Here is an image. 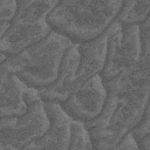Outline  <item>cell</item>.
<instances>
[{
    "label": "cell",
    "mask_w": 150,
    "mask_h": 150,
    "mask_svg": "<svg viewBox=\"0 0 150 150\" xmlns=\"http://www.w3.org/2000/svg\"><path fill=\"white\" fill-rule=\"evenodd\" d=\"M107 98L101 112L86 122L93 149H112L131 130L149 107L150 54H142L138 63L104 81Z\"/></svg>",
    "instance_id": "cell-1"
},
{
    "label": "cell",
    "mask_w": 150,
    "mask_h": 150,
    "mask_svg": "<svg viewBox=\"0 0 150 150\" xmlns=\"http://www.w3.org/2000/svg\"><path fill=\"white\" fill-rule=\"evenodd\" d=\"M121 6L122 0H59L47 21L53 30L77 43L102 34Z\"/></svg>",
    "instance_id": "cell-2"
},
{
    "label": "cell",
    "mask_w": 150,
    "mask_h": 150,
    "mask_svg": "<svg viewBox=\"0 0 150 150\" xmlns=\"http://www.w3.org/2000/svg\"><path fill=\"white\" fill-rule=\"evenodd\" d=\"M73 42L56 30H50L40 41L11 55L0 69L16 75L27 86L41 89L52 84L67 48Z\"/></svg>",
    "instance_id": "cell-3"
},
{
    "label": "cell",
    "mask_w": 150,
    "mask_h": 150,
    "mask_svg": "<svg viewBox=\"0 0 150 150\" xmlns=\"http://www.w3.org/2000/svg\"><path fill=\"white\" fill-rule=\"evenodd\" d=\"M107 32V59L101 73L103 81L135 67L142 55L138 25H121L115 20Z\"/></svg>",
    "instance_id": "cell-4"
},
{
    "label": "cell",
    "mask_w": 150,
    "mask_h": 150,
    "mask_svg": "<svg viewBox=\"0 0 150 150\" xmlns=\"http://www.w3.org/2000/svg\"><path fill=\"white\" fill-rule=\"evenodd\" d=\"M49 121L43 101L29 104L19 116L0 118V150H20L42 136Z\"/></svg>",
    "instance_id": "cell-5"
},
{
    "label": "cell",
    "mask_w": 150,
    "mask_h": 150,
    "mask_svg": "<svg viewBox=\"0 0 150 150\" xmlns=\"http://www.w3.org/2000/svg\"><path fill=\"white\" fill-rule=\"evenodd\" d=\"M107 98V88L101 75H96L79 84L60 104L76 121L88 122L102 110Z\"/></svg>",
    "instance_id": "cell-6"
},
{
    "label": "cell",
    "mask_w": 150,
    "mask_h": 150,
    "mask_svg": "<svg viewBox=\"0 0 150 150\" xmlns=\"http://www.w3.org/2000/svg\"><path fill=\"white\" fill-rule=\"evenodd\" d=\"M43 107L48 116V128L46 132L29 143L25 150H38V149H56L68 150L70 125L73 118L64 111L59 102L43 101Z\"/></svg>",
    "instance_id": "cell-7"
},
{
    "label": "cell",
    "mask_w": 150,
    "mask_h": 150,
    "mask_svg": "<svg viewBox=\"0 0 150 150\" xmlns=\"http://www.w3.org/2000/svg\"><path fill=\"white\" fill-rule=\"evenodd\" d=\"M79 61L80 54L77 43L73 42L67 48L62 57L55 81L52 84L39 89L42 101H54L61 103L69 96V94L75 88Z\"/></svg>",
    "instance_id": "cell-8"
},
{
    "label": "cell",
    "mask_w": 150,
    "mask_h": 150,
    "mask_svg": "<svg viewBox=\"0 0 150 150\" xmlns=\"http://www.w3.org/2000/svg\"><path fill=\"white\" fill-rule=\"evenodd\" d=\"M107 29L94 39L77 42L80 61L76 73L75 87L96 75H101L107 59Z\"/></svg>",
    "instance_id": "cell-9"
},
{
    "label": "cell",
    "mask_w": 150,
    "mask_h": 150,
    "mask_svg": "<svg viewBox=\"0 0 150 150\" xmlns=\"http://www.w3.org/2000/svg\"><path fill=\"white\" fill-rule=\"evenodd\" d=\"M52 27L48 22L39 25H25L11 21V25L0 39V52L7 56L14 55L45 38Z\"/></svg>",
    "instance_id": "cell-10"
},
{
    "label": "cell",
    "mask_w": 150,
    "mask_h": 150,
    "mask_svg": "<svg viewBox=\"0 0 150 150\" xmlns=\"http://www.w3.org/2000/svg\"><path fill=\"white\" fill-rule=\"evenodd\" d=\"M27 84L16 75L0 69V118L22 115L28 105L23 100Z\"/></svg>",
    "instance_id": "cell-11"
},
{
    "label": "cell",
    "mask_w": 150,
    "mask_h": 150,
    "mask_svg": "<svg viewBox=\"0 0 150 150\" xmlns=\"http://www.w3.org/2000/svg\"><path fill=\"white\" fill-rule=\"evenodd\" d=\"M59 0H16V12L12 21L25 25L48 22V15Z\"/></svg>",
    "instance_id": "cell-12"
},
{
    "label": "cell",
    "mask_w": 150,
    "mask_h": 150,
    "mask_svg": "<svg viewBox=\"0 0 150 150\" xmlns=\"http://www.w3.org/2000/svg\"><path fill=\"white\" fill-rule=\"evenodd\" d=\"M150 0H122L116 21L121 25H138L149 16Z\"/></svg>",
    "instance_id": "cell-13"
},
{
    "label": "cell",
    "mask_w": 150,
    "mask_h": 150,
    "mask_svg": "<svg viewBox=\"0 0 150 150\" xmlns=\"http://www.w3.org/2000/svg\"><path fill=\"white\" fill-rule=\"evenodd\" d=\"M93 149V142L88 128L84 122L73 120L70 125L68 150H84Z\"/></svg>",
    "instance_id": "cell-14"
},
{
    "label": "cell",
    "mask_w": 150,
    "mask_h": 150,
    "mask_svg": "<svg viewBox=\"0 0 150 150\" xmlns=\"http://www.w3.org/2000/svg\"><path fill=\"white\" fill-rule=\"evenodd\" d=\"M150 109H145L141 121L131 129V134L136 139L138 149L150 150Z\"/></svg>",
    "instance_id": "cell-15"
},
{
    "label": "cell",
    "mask_w": 150,
    "mask_h": 150,
    "mask_svg": "<svg viewBox=\"0 0 150 150\" xmlns=\"http://www.w3.org/2000/svg\"><path fill=\"white\" fill-rule=\"evenodd\" d=\"M16 12V0H0V23L11 22Z\"/></svg>",
    "instance_id": "cell-16"
},
{
    "label": "cell",
    "mask_w": 150,
    "mask_h": 150,
    "mask_svg": "<svg viewBox=\"0 0 150 150\" xmlns=\"http://www.w3.org/2000/svg\"><path fill=\"white\" fill-rule=\"evenodd\" d=\"M114 150H138V145L136 143L135 137L131 134V130L127 131L122 138L117 142Z\"/></svg>",
    "instance_id": "cell-17"
},
{
    "label": "cell",
    "mask_w": 150,
    "mask_h": 150,
    "mask_svg": "<svg viewBox=\"0 0 150 150\" xmlns=\"http://www.w3.org/2000/svg\"><path fill=\"white\" fill-rule=\"evenodd\" d=\"M23 100L26 102L27 105L29 104H33L38 101H41V96H40V91L38 88H34V87H30V86H27L25 93H23Z\"/></svg>",
    "instance_id": "cell-18"
},
{
    "label": "cell",
    "mask_w": 150,
    "mask_h": 150,
    "mask_svg": "<svg viewBox=\"0 0 150 150\" xmlns=\"http://www.w3.org/2000/svg\"><path fill=\"white\" fill-rule=\"evenodd\" d=\"M9 25H11V22H1V23H0V39H1V38L5 35V33L7 32Z\"/></svg>",
    "instance_id": "cell-19"
},
{
    "label": "cell",
    "mask_w": 150,
    "mask_h": 150,
    "mask_svg": "<svg viewBox=\"0 0 150 150\" xmlns=\"http://www.w3.org/2000/svg\"><path fill=\"white\" fill-rule=\"evenodd\" d=\"M7 57H8V56H7L6 54H4V53H1V52H0V66H1L6 60H7Z\"/></svg>",
    "instance_id": "cell-20"
}]
</instances>
